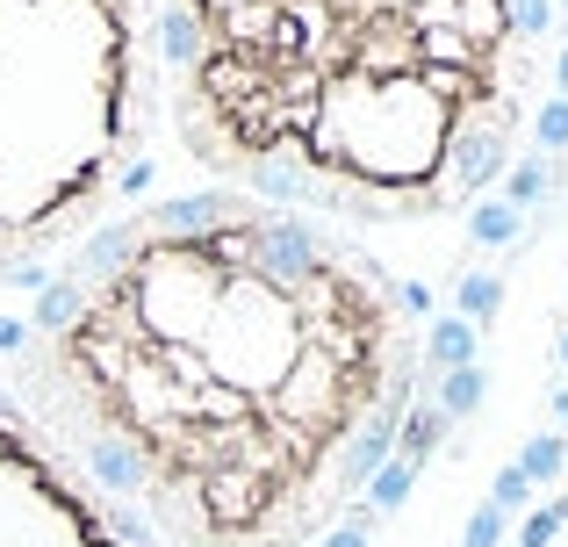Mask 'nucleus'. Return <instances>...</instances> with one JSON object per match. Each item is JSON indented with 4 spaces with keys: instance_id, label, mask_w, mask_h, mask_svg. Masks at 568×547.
<instances>
[{
    "instance_id": "nucleus-10",
    "label": "nucleus",
    "mask_w": 568,
    "mask_h": 547,
    "mask_svg": "<svg viewBox=\"0 0 568 547\" xmlns=\"http://www.w3.org/2000/svg\"><path fill=\"white\" fill-rule=\"evenodd\" d=\"M497 540V511H483V519H475V534H468V547H489Z\"/></svg>"
},
{
    "instance_id": "nucleus-4",
    "label": "nucleus",
    "mask_w": 568,
    "mask_h": 547,
    "mask_svg": "<svg viewBox=\"0 0 568 547\" xmlns=\"http://www.w3.org/2000/svg\"><path fill=\"white\" fill-rule=\"evenodd\" d=\"M0 547H152L0 389Z\"/></svg>"
},
{
    "instance_id": "nucleus-9",
    "label": "nucleus",
    "mask_w": 568,
    "mask_h": 547,
    "mask_svg": "<svg viewBox=\"0 0 568 547\" xmlns=\"http://www.w3.org/2000/svg\"><path fill=\"white\" fill-rule=\"evenodd\" d=\"M518 497H526V468H511V476L497 483V505H518Z\"/></svg>"
},
{
    "instance_id": "nucleus-6",
    "label": "nucleus",
    "mask_w": 568,
    "mask_h": 547,
    "mask_svg": "<svg viewBox=\"0 0 568 547\" xmlns=\"http://www.w3.org/2000/svg\"><path fill=\"white\" fill-rule=\"evenodd\" d=\"M497 295H504V288H497V274H475L468 288H460V310H468L475 324H489V317H497Z\"/></svg>"
},
{
    "instance_id": "nucleus-8",
    "label": "nucleus",
    "mask_w": 568,
    "mask_h": 547,
    "mask_svg": "<svg viewBox=\"0 0 568 547\" xmlns=\"http://www.w3.org/2000/svg\"><path fill=\"white\" fill-rule=\"evenodd\" d=\"M555 468H561V447H555V439H540V447L526 454V476H555Z\"/></svg>"
},
{
    "instance_id": "nucleus-7",
    "label": "nucleus",
    "mask_w": 568,
    "mask_h": 547,
    "mask_svg": "<svg viewBox=\"0 0 568 547\" xmlns=\"http://www.w3.org/2000/svg\"><path fill=\"white\" fill-rule=\"evenodd\" d=\"M475 396H483V375H475V367H454V382H446V411H475Z\"/></svg>"
},
{
    "instance_id": "nucleus-11",
    "label": "nucleus",
    "mask_w": 568,
    "mask_h": 547,
    "mask_svg": "<svg viewBox=\"0 0 568 547\" xmlns=\"http://www.w3.org/2000/svg\"><path fill=\"white\" fill-rule=\"evenodd\" d=\"M324 547H361V534H353V526H346V534H332Z\"/></svg>"
},
{
    "instance_id": "nucleus-3",
    "label": "nucleus",
    "mask_w": 568,
    "mask_h": 547,
    "mask_svg": "<svg viewBox=\"0 0 568 547\" xmlns=\"http://www.w3.org/2000/svg\"><path fill=\"white\" fill-rule=\"evenodd\" d=\"M159 115V0H0V281L144 181Z\"/></svg>"
},
{
    "instance_id": "nucleus-2",
    "label": "nucleus",
    "mask_w": 568,
    "mask_h": 547,
    "mask_svg": "<svg viewBox=\"0 0 568 547\" xmlns=\"http://www.w3.org/2000/svg\"><path fill=\"white\" fill-rule=\"evenodd\" d=\"M547 0H159V109L216 188L425 224L511 159Z\"/></svg>"
},
{
    "instance_id": "nucleus-1",
    "label": "nucleus",
    "mask_w": 568,
    "mask_h": 547,
    "mask_svg": "<svg viewBox=\"0 0 568 547\" xmlns=\"http://www.w3.org/2000/svg\"><path fill=\"white\" fill-rule=\"evenodd\" d=\"M0 389L152 547H310L425 396L417 288L324 216L194 188L72 245Z\"/></svg>"
},
{
    "instance_id": "nucleus-5",
    "label": "nucleus",
    "mask_w": 568,
    "mask_h": 547,
    "mask_svg": "<svg viewBox=\"0 0 568 547\" xmlns=\"http://www.w3.org/2000/svg\"><path fill=\"white\" fill-rule=\"evenodd\" d=\"M468 353H475L468 324H439V332H432V353H425V375L432 367H468Z\"/></svg>"
},
{
    "instance_id": "nucleus-12",
    "label": "nucleus",
    "mask_w": 568,
    "mask_h": 547,
    "mask_svg": "<svg viewBox=\"0 0 568 547\" xmlns=\"http://www.w3.org/2000/svg\"><path fill=\"white\" fill-rule=\"evenodd\" d=\"M555 411H561V425H568V389H561V396H555Z\"/></svg>"
},
{
    "instance_id": "nucleus-13",
    "label": "nucleus",
    "mask_w": 568,
    "mask_h": 547,
    "mask_svg": "<svg viewBox=\"0 0 568 547\" xmlns=\"http://www.w3.org/2000/svg\"><path fill=\"white\" fill-rule=\"evenodd\" d=\"M561 87H568V58H561Z\"/></svg>"
}]
</instances>
